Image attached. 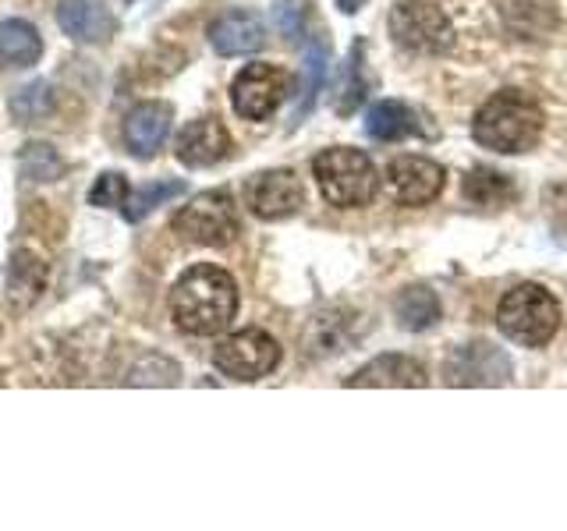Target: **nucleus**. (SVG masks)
<instances>
[{"label":"nucleus","mask_w":567,"mask_h":531,"mask_svg":"<svg viewBox=\"0 0 567 531\" xmlns=\"http://www.w3.org/2000/svg\"><path fill=\"white\" fill-rule=\"evenodd\" d=\"M238 312V283L220 266H192L177 277L171 291V315L177 330L192 336L224 333Z\"/></svg>","instance_id":"1"},{"label":"nucleus","mask_w":567,"mask_h":531,"mask_svg":"<svg viewBox=\"0 0 567 531\" xmlns=\"http://www.w3.org/2000/svg\"><path fill=\"white\" fill-rule=\"evenodd\" d=\"M543 135V111L522 88L489 96L472 121V138L493 153H525Z\"/></svg>","instance_id":"2"},{"label":"nucleus","mask_w":567,"mask_h":531,"mask_svg":"<svg viewBox=\"0 0 567 531\" xmlns=\"http://www.w3.org/2000/svg\"><path fill=\"white\" fill-rule=\"evenodd\" d=\"M312 174L323 199L337 209L369 206L380 188V174L372 167V159L362 149H348V146H333L319 153L312 159Z\"/></svg>","instance_id":"3"},{"label":"nucleus","mask_w":567,"mask_h":531,"mask_svg":"<svg viewBox=\"0 0 567 531\" xmlns=\"http://www.w3.org/2000/svg\"><path fill=\"white\" fill-rule=\"evenodd\" d=\"M496 323L507 341L522 347H543L560 330V301L539 283H522L504 294L501 309H496Z\"/></svg>","instance_id":"4"},{"label":"nucleus","mask_w":567,"mask_h":531,"mask_svg":"<svg viewBox=\"0 0 567 531\" xmlns=\"http://www.w3.org/2000/svg\"><path fill=\"white\" fill-rule=\"evenodd\" d=\"M174 230L192 244H206V248H217L235 241L238 235V206H235V195L217 188V191H203L177 212L174 217Z\"/></svg>","instance_id":"5"},{"label":"nucleus","mask_w":567,"mask_h":531,"mask_svg":"<svg viewBox=\"0 0 567 531\" xmlns=\"http://www.w3.org/2000/svg\"><path fill=\"white\" fill-rule=\"evenodd\" d=\"M213 365H217L227 379L256 383L280 365V344L266 330H238L224 336L213 351Z\"/></svg>","instance_id":"6"},{"label":"nucleus","mask_w":567,"mask_h":531,"mask_svg":"<svg viewBox=\"0 0 567 531\" xmlns=\"http://www.w3.org/2000/svg\"><path fill=\"white\" fill-rule=\"evenodd\" d=\"M390 35L394 43L404 46L408 53H443L454 40V29L436 4H425V0H404L394 11H390Z\"/></svg>","instance_id":"7"},{"label":"nucleus","mask_w":567,"mask_h":531,"mask_svg":"<svg viewBox=\"0 0 567 531\" xmlns=\"http://www.w3.org/2000/svg\"><path fill=\"white\" fill-rule=\"evenodd\" d=\"M291 79L277 64H245L230 82V103L245 121H266L288 100Z\"/></svg>","instance_id":"8"},{"label":"nucleus","mask_w":567,"mask_h":531,"mask_svg":"<svg viewBox=\"0 0 567 531\" xmlns=\"http://www.w3.org/2000/svg\"><path fill=\"white\" fill-rule=\"evenodd\" d=\"M451 386H504L511 383V358L486 341L457 347L447 358Z\"/></svg>","instance_id":"9"},{"label":"nucleus","mask_w":567,"mask_h":531,"mask_svg":"<svg viewBox=\"0 0 567 531\" xmlns=\"http://www.w3.org/2000/svg\"><path fill=\"white\" fill-rule=\"evenodd\" d=\"M447 174L436 164V159L425 156H398L394 164L386 167V188L401 206H425L433 202L443 191Z\"/></svg>","instance_id":"10"},{"label":"nucleus","mask_w":567,"mask_h":531,"mask_svg":"<svg viewBox=\"0 0 567 531\" xmlns=\"http://www.w3.org/2000/svg\"><path fill=\"white\" fill-rule=\"evenodd\" d=\"M306 202L295 170H262L248 181V206L259 220H288Z\"/></svg>","instance_id":"11"},{"label":"nucleus","mask_w":567,"mask_h":531,"mask_svg":"<svg viewBox=\"0 0 567 531\" xmlns=\"http://www.w3.org/2000/svg\"><path fill=\"white\" fill-rule=\"evenodd\" d=\"M174 153L185 167H213L227 159L230 153V135L217 117H199L188 121L182 132H177Z\"/></svg>","instance_id":"12"},{"label":"nucleus","mask_w":567,"mask_h":531,"mask_svg":"<svg viewBox=\"0 0 567 531\" xmlns=\"http://www.w3.org/2000/svg\"><path fill=\"white\" fill-rule=\"evenodd\" d=\"M171 121H174V111L167 103L135 106V111L128 114V121H124V146H128V153L138 156V159L153 156L167 142Z\"/></svg>","instance_id":"13"},{"label":"nucleus","mask_w":567,"mask_h":531,"mask_svg":"<svg viewBox=\"0 0 567 531\" xmlns=\"http://www.w3.org/2000/svg\"><path fill=\"white\" fill-rule=\"evenodd\" d=\"M209 43L220 58H241V53H256L266 43V25L252 11H227L209 29Z\"/></svg>","instance_id":"14"},{"label":"nucleus","mask_w":567,"mask_h":531,"mask_svg":"<svg viewBox=\"0 0 567 531\" xmlns=\"http://www.w3.org/2000/svg\"><path fill=\"white\" fill-rule=\"evenodd\" d=\"M58 22L79 43H106L114 35V14L106 0H61Z\"/></svg>","instance_id":"15"},{"label":"nucleus","mask_w":567,"mask_h":531,"mask_svg":"<svg viewBox=\"0 0 567 531\" xmlns=\"http://www.w3.org/2000/svg\"><path fill=\"white\" fill-rule=\"evenodd\" d=\"M365 132L377 142H401L412 135H430V128L422 124V114L401 100H380L372 106L365 117Z\"/></svg>","instance_id":"16"},{"label":"nucleus","mask_w":567,"mask_h":531,"mask_svg":"<svg viewBox=\"0 0 567 531\" xmlns=\"http://www.w3.org/2000/svg\"><path fill=\"white\" fill-rule=\"evenodd\" d=\"M425 368L415 358H404V354H380L369 365H362L348 386H425Z\"/></svg>","instance_id":"17"},{"label":"nucleus","mask_w":567,"mask_h":531,"mask_svg":"<svg viewBox=\"0 0 567 531\" xmlns=\"http://www.w3.org/2000/svg\"><path fill=\"white\" fill-rule=\"evenodd\" d=\"M43 53V40L25 18L0 22V67H32Z\"/></svg>","instance_id":"18"},{"label":"nucleus","mask_w":567,"mask_h":531,"mask_svg":"<svg viewBox=\"0 0 567 531\" xmlns=\"http://www.w3.org/2000/svg\"><path fill=\"white\" fill-rule=\"evenodd\" d=\"M465 199L475 206H486V209L507 206L514 199V181L493 167H472L465 174Z\"/></svg>","instance_id":"19"},{"label":"nucleus","mask_w":567,"mask_h":531,"mask_svg":"<svg viewBox=\"0 0 567 531\" xmlns=\"http://www.w3.org/2000/svg\"><path fill=\"white\" fill-rule=\"evenodd\" d=\"M398 319L404 330H430L436 319H440V301L430 288H404L398 294V305H394Z\"/></svg>","instance_id":"20"},{"label":"nucleus","mask_w":567,"mask_h":531,"mask_svg":"<svg viewBox=\"0 0 567 531\" xmlns=\"http://www.w3.org/2000/svg\"><path fill=\"white\" fill-rule=\"evenodd\" d=\"M50 111H53V96H50V85L47 82H29V85H22L11 96V114H14L18 124L43 121Z\"/></svg>","instance_id":"21"},{"label":"nucleus","mask_w":567,"mask_h":531,"mask_svg":"<svg viewBox=\"0 0 567 531\" xmlns=\"http://www.w3.org/2000/svg\"><path fill=\"white\" fill-rule=\"evenodd\" d=\"M182 191H185L182 181H153V185H146V188H138V191L128 195V202L121 206V209H124V220H132V223H135V220L146 217L150 209H156L159 202L177 199Z\"/></svg>","instance_id":"22"},{"label":"nucleus","mask_w":567,"mask_h":531,"mask_svg":"<svg viewBox=\"0 0 567 531\" xmlns=\"http://www.w3.org/2000/svg\"><path fill=\"white\" fill-rule=\"evenodd\" d=\"M61 170H64V164L53 146H47V142H32V146H25V153H22L25 177H32V181H58Z\"/></svg>","instance_id":"23"},{"label":"nucleus","mask_w":567,"mask_h":531,"mask_svg":"<svg viewBox=\"0 0 567 531\" xmlns=\"http://www.w3.org/2000/svg\"><path fill=\"white\" fill-rule=\"evenodd\" d=\"M32 259L25 256V252H18L14 256V262H11V277H8V288L14 291V298H18V305H29V301L40 294V288H43V270L35 273V266H29Z\"/></svg>","instance_id":"24"},{"label":"nucleus","mask_w":567,"mask_h":531,"mask_svg":"<svg viewBox=\"0 0 567 531\" xmlns=\"http://www.w3.org/2000/svg\"><path fill=\"white\" fill-rule=\"evenodd\" d=\"M323 75H327V46L316 40L306 50V100H301V106H298V117L312 106L319 85H323Z\"/></svg>","instance_id":"25"},{"label":"nucleus","mask_w":567,"mask_h":531,"mask_svg":"<svg viewBox=\"0 0 567 531\" xmlns=\"http://www.w3.org/2000/svg\"><path fill=\"white\" fill-rule=\"evenodd\" d=\"M128 195H132V188L121 174H103L93 185V191H89V202L103 206V209H121L124 202H128Z\"/></svg>","instance_id":"26"},{"label":"nucleus","mask_w":567,"mask_h":531,"mask_svg":"<svg viewBox=\"0 0 567 531\" xmlns=\"http://www.w3.org/2000/svg\"><path fill=\"white\" fill-rule=\"evenodd\" d=\"M277 25L288 35H298V29H301V0H277Z\"/></svg>","instance_id":"27"},{"label":"nucleus","mask_w":567,"mask_h":531,"mask_svg":"<svg viewBox=\"0 0 567 531\" xmlns=\"http://www.w3.org/2000/svg\"><path fill=\"white\" fill-rule=\"evenodd\" d=\"M554 212H557V220L567 227V188H557L554 191Z\"/></svg>","instance_id":"28"},{"label":"nucleus","mask_w":567,"mask_h":531,"mask_svg":"<svg viewBox=\"0 0 567 531\" xmlns=\"http://www.w3.org/2000/svg\"><path fill=\"white\" fill-rule=\"evenodd\" d=\"M337 4H341V11L354 14V11H359V4H365V0H337Z\"/></svg>","instance_id":"29"}]
</instances>
